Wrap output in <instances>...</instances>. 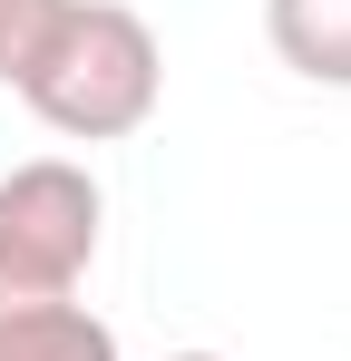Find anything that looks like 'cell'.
Masks as SVG:
<instances>
[{"label": "cell", "instance_id": "obj_1", "mask_svg": "<svg viewBox=\"0 0 351 361\" xmlns=\"http://www.w3.org/2000/svg\"><path fill=\"white\" fill-rule=\"evenodd\" d=\"M10 88H20V108L49 127V137H68V147H117V137H137V127L156 118L166 49H156V30H147L127 0H68Z\"/></svg>", "mask_w": 351, "mask_h": 361}, {"label": "cell", "instance_id": "obj_2", "mask_svg": "<svg viewBox=\"0 0 351 361\" xmlns=\"http://www.w3.org/2000/svg\"><path fill=\"white\" fill-rule=\"evenodd\" d=\"M108 244V195L78 157H30L0 176V302H68Z\"/></svg>", "mask_w": 351, "mask_h": 361}, {"label": "cell", "instance_id": "obj_3", "mask_svg": "<svg viewBox=\"0 0 351 361\" xmlns=\"http://www.w3.org/2000/svg\"><path fill=\"white\" fill-rule=\"evenodd\" d=\"M0 361H127L98 302H0Z\"/></svg>", "mask_w": 351, "mask_h": 361}, {"label": "cell", "instance_id": "obj_4", "mask_svg": "<svg viewBox=\"0 0 351 361\" xmlns=\"http://www.w3.org/2000/svg\"><path fill=\"white\" fill-rule=\"evenodd\" d=\"M264 39L292 78L351 88V0H264Z\"/></svg>", "mask_w": 351, "mask_h": 361}, {"label": "cell", "instance_id": "obj_5", "mask_svg": "<svg viewBox=\"0 0 351 361\" xmlns=\"http://www.w3.org/2000/svg\"><path fill=\"white\" fill-rule=\"evenodd\" d=\"M58 10H68V0H0V78H20V68H30V49L49 39Z\"/></svg>", "mask_w": 351, "mask_h": 361}, {"label": "cell", "instance_id": "obj_6", "mask_svg": "<svg viewBox=\"0 0 351 361\" xmlns=\"http://www.w3.org/2000/svg\"><path fill=\"white\" fill-rule=\"evenodd\" d=\"M166 361H225V352H166Z\"/></svg>", "mask_w": 351, "mask_h": 361}]
</instances>
